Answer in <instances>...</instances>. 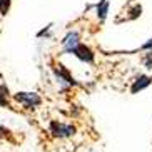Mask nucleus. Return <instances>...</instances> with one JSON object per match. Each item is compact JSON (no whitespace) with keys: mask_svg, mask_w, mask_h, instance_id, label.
I'll use <instances>...</instances> for the list:
<instances>
[{"mask_svg":"<svg viewBox=\"0 0 152 152\" xmlns=\"http://www.w3.org/2000/svg\"><path fill=\"white\" fill-rule=\"evenodd\" d=\"M49 65H50V72H52L55 82L58 84V87L62 90H70V89H74V87H79V82L74 79L72 72L69 70L62 62H58V60H50Z\"/></svg>","mask_w":152,"mask_h":152,"instance_id":"obj_1","label":"nucleus"},{"mask_svg":"<svg viewBox=\"0 0 152 152\" xmlns=\"http://www.w3.org/2000/svg\"><path fill=\"white\" fill-rule=\"evenodd\" d=\"M14 102L18 104L23 110H37L44 104V99L40 97L39 92H28V90H20V92H15L12 94Z\"/></svg>","mask_w":152,"mask_h":152,"instance_id":"obj_2","label":"nucleus"},{"mask_svg":"<svg viewBox=\"0 0 152 152\" xmlns=\"http://www.w3.org/2000/svg\"><path fill=\"white\" fill-rule=\"evenodd\" d=\"M47 130L49 134L54 139H70L77 134V127L74 124H69V122H62V121H50L47 125Z\"/></svg>","mask_w":152,"mask_h":152,"instance_id":"obj_3","label":"nucleus"},{"mask_svg":"<svg viewBox=\"0 0 152 152\" xmlns=\"http://www.w3.org/2000/svg\"><path fill=\"white\" fill-rule=\"evenodd\" d=\"M69 55H74L77 60H80L82 64H89V65H94V62H95V52L87 44H82V42H79L70 50Z\"/></svg>","mask_w":152,"mask_h":152,"instance_id":"obj_4","label":"nucleus"},{"mask_svg":"<svg viewBox=\"0 0 152 152\" xmlns=\"http://www.w3.org/2000/svg\"><path fill=\"white\" fill-rule=\"evenodd\" d=\"M80 42V32L79 30H69L60 40V47H62V54H70V50Z\"/></svg>","mask_w":152,"mask_h":152,"instance_id":"obj_5","label":"nucleus"},{"mask_svg":"<svg viewBox=\"0 0 152 152\" xmlns=\"http://www.w3.org/2000/svg\"><path fill=\"white\" fill-rule=\"evenodd\" d=\"M152 84V77L151 75H145V74H140L137 75L132 80V85H130V94H139V92H142Z\"/></svg>","mask_w":152,"mask_h":152,"instance_id":"obj_6","label":"nucleus"},{"mask_svg":"<svg viewBox=\"0 0 152 152\" xmlns=\"http://www.w3.org/2000/svg\"><path fill=\"white\" fill-rule=\"evenodd\" d=\"M12 92L7 84H0V109H10L12 107Z\"/></svg>","mask_w":152,"mask_h":152,"instance_id":"obj_7","label":"nucleus"},{"mask_svg":"<svg viewBox=\"0 0 152 152\" xmlns=\"http://www.w3.org/2000/svg\"><path fill=\"white\" fill-rule=\"evenodd\" d=\"M95 14H97V18L100 22H104L107 18L109 14V0H100L97 5H95Z\"/></svg>","mask_w":152,"mask_h":152,"instance_id":"obj_8","label":"nucleus"},{"mask_svg":"<svg viewBox=\"0 0 152 152\" xmlns=\"http://www.w3.org/2000/svg\"><path fill=\"white\" fill-rule=\"evenodd\" d=\"M52 27H54V23H47L45 27H42L37 32L35 37L37 39H52Z\"/></svg>","mask_w":152,"mask_h":152,"instance_id":"obj_9","label":"nucleus"},{"mask_svg":"<svg viewBox=\"0 0 152 152\" xmlns=\"http://www.w3.org/2000/svg\"><path fill=\"white\" fill-rule=\"evenodd\" d=\"M10 9H12V0H0V15L2 17L9 15Z\"/></svg>","mask_w":152,"mask_h":152,"instance_id":"obj_10","label":"nucleus"},{"mask_svg":"<svg viewBox=\"0 0 152 152\" xmlns=\"http://www.w3.org/2000/svg\"><path fill=\"white\" fill-rule=\"evenodd\" d=\"M12 135H14V132L9 127L0 125V140H12Z\"/></svg>","mask_w":152,"mask_h":152,"instance_id":"obj_11","label":"nucleus"},{"mask_svg":"<svg viewBox=\"0 0 152 152\" xmlns=\"http://www.w3.org/2000/svg\"><path fill=\"white\" fill-rule=\"evenodd\" d=\"M142 62L145 65V69H152V50H145L142 57Z\"/></svg>","mask_w":152,"mask_h":152,"instance_id":"obj_12","label":"nucleus"}]
</instances>
